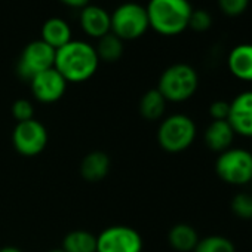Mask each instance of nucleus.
Instances as JSON below:
<instances>
[{"mask_svg": "<svg viewBox=\"0 0 252 252\" xmlns=\"http://www.w3.org/2000/svg\"><path fill=\"white\" fill-rule=\"evenodd\" d=\"M99 58L92 46L83 40H70L55 52L54 67L67 82L80 83L91 79L98 68Z\"/></svg>", "mask_w": 252, "mask_h": 252, "instance_id": "obj_1", "label": "nucleus"}, {"mask_svg": "<svg viewBox=\"0 0 252 252\" xmlns=\"http://www.w3.org/2000/svg\"><path fill=\"white\" fill-rule=\"evenodd\" d=\"M150 27L163 36H177L189 27L191 5L189 0H150L146 6Z\"/></svg>", "mask_w": 252, "mask_h": 252, "instance_id": "obj_2", "label": "nucleus"}, {"mask_svg": "<svg viewBox=\"0 0 252 252\" xmlns=\"http://www.w3.org/2000/svg\"><path fill=\"white\" fill-rule=\"evenodd\" d=\"M199 86L196 70L184 63L169 65L160 76L158 91L171 102H183L190 99Z\"/></svg>", "mask_w": 252, "mask_h": 252, "instance_id": "obj_3", "label": "nucleus"}, {"mask_svg": "<svg viewBox=\"0 0 252 252\" xmlns=\"http://www.w3.org/2000/svg\"><path fill=\"white\" fill-rule=\"evenodd\" d=\"M196 123L187 114L168 116L158 129V143L168 153L187 150L196 138Z\"/></svg>", "mask_w": 252, "mask_h": 252, "instance_id": "obj_4", "label": "nucleus"}, {"mask_svg": "<svg viewBox=\"0 0 252 252\" xmlns=\"http://www.w3.org/2000/svg\"><path fill=\"white\" fill-rule=\"evenodd\" d=\"M150 27L146 6L137 2L119 5L111 12V33L122 40H131L143 36Z\"/></svg>", "mask_w": 252, "mask_h": 252, "instance_id": "obj_5", "label": "nucleus"}, {"mask_svg": "<svg viewBox=\"0 0 252 252\" xmlns=\"http://www.w3.org/2000/svg\"><path fill=\"white\" fill-rule=\"evenodd\" d=\"M215 172L222 183L245 186L252 183V153L245 149H228L217 158Z\"/></svg>", "mask_w": 252, "mask_h": 252, "instance_id": "obj_6", "label": "nucleus"}, {"mask_svg": "<svg viewBox=\"0 0 252 252\" xmlns=\"http://www.w3.org/2000/svg\"><path fill=\"white\" fill-rule=\"evenodd\" d=\"M55 52L51 45L43 42L42 39L30 42L21 52L17 71L21 79L32 80L36 74L52 68L55 64Z\"/></svg>", "mask_w": 252, "mask_h": 252, "instance_id": "obj_7", "label": "nucleus"}, {"mask_svg": "<svg viewBox=\"0 0 252 252\" xmlns=\"http://www.w3.org/2000/svg\"><path fill=\"white\" fill-rule=\"evenodd\" d=\"M141 234L129 225H111L96 236V252H143Z\"/></svg>", "mask_w": 252, "mask_h": 252, "instance_id": "obj_8", "label": "nucleus"}, {"mask_svg": "<svg viewBox=\"0 0 252 252\" xmlns=\"http://www.w3.org/2000/svg\"><path fill=\"white\" fill-rule=\"evenodd\" d=\"M12 143L15 150L26 158H34L40 155L48 144V131L45 125L36 119L20 122L14 128Z\"/></svg>", "mask_w": 252, "mask_h": 252, "instance_id": "obj_9", "label": "nucleus"}, {"mask_svg": "<svg viewBox=\"0 0 252 252\" xmlns=\"http://www.w3.org/2000/svg\"><path fill=\"white\" fill-rule=\"evenodd\" d=\"M67 83L68 82L61 76V73L55 67L36 74L30 80L34 98L43 104H52L61 99L65 94Z\"/></svg>", "mask_w": 252, "mask_h": 252, "instance_id": "obj_10", "label": "nucleus"}, {"mask_svg": "<svg viewBox=\"0 0 252 252\" xmlns=\"http://www.w3.org/2000/svg\"><path fill=\"white\" fill-rule=\"evenodd\" d=\"M227 122L234 134L252 138V91L239 94L230 102V113Z\"/></svg>", "mask_w": 252, "mask_h": 252, "instance_id": "obj_11", "label": "nucleus"}, {"mask_svg": "<svg viewBox=\"0 0 252 252\" xmlns=\"http://www.w3.org/2000/svg\"><path fill=\"white\" fill-rule=\"evenodd\" d=\"M80 26L92 37H102L111 32V14L99 5H86L80 11Z\"/></svg>", "mask_w": 252, "mask_h": 252, "instance_id": "obj_12", "label": "nucleus"}, {"mask_svg": "<svg viewBox=\"0 0 252 252\" xmlns=\"http://www.w3.org/2000/svg\"><path fill=\"white\" fill-rule=\"evenodd\" d=\"M234 135L236 134L227 120H212L205 131L203 140L209 150L215 153H222L231 149Z\"/></svg>", "mask_w": 252, "mask_h": 252, "instance_id": "obj_13", "label": "nucleus"}, {"mask_svg": "<svg viewBox=\"0 0 252 252\" xmlns=\"http://www.w3.org/2000/svg\"><path fill=\"white\" fill-rule=\"evenodd\" d=\"M110 158L104 152H91L80 163V175L88 183L102 181L110 172Z\"/></svg>", "mask_w": 252, "mask_h": 252, "instance_id": "obj_14", "label": "nucleus"}, {"mask_svg": "<svg viewBox=\"0 0 252 252\" xmlns=\"http://www.w3.org/2000/svg\"><path fill=\"white\" fill-rule=\"evenodd\" d=\"M227 65L234 77L252 82V45L245 43L236 46L228 55Z\"/></svg>", "mask_w": 252, "mask_h": 252, "instance_id": "obj_15", "label": "nucleus"}, {"mask_svg": "<svg viewBox=\"0 0 252 252\" xmlns=\"http://www.w3.org/2000/svg\"><path fill=\"white\" fill-rule=\"evenodd\" d=\"M42 40L54 49H60L71 40V29L68 23L60 17L46 20L42 26Z\"/></svg>", "mask_w": 252, "mask_h": 252, "instance_id": "obj_16", "label": "nucleus"}, {"mask_svg": "<svg viewBox=\"0 0 252 252\" xmlns=\"http://www.w3.org/2000/svg\"><path fill=\"white\" fill-rule=\"evenodd\" d=\"M199 239L200 237L194 227L186 222L175 224L168 233V242L177 252H193Z\"/></svg>", "mask_w": 252, "mask_h": 252, "instance_id": "obj_17", "label": "nucleus"}, {"mask_svg": "<svg viewBox=\"0 0 252 252\" xmlns=\"http://www.w3.org/2000/svg\"><path fill=\"white\" fill-rule=\"evenodd\" d=\"M166 99L165 96L156 89H150L147 91L141 99H140V114L146 119V120H150V122H155V120H159L163 114H165V110H166Z\"/></svg>", "mask_w": 252, "mask_h": 252, "instance_id": "obj_18", "label": "nucleus"}, {"mask_svg": "<svg viewBox=\"0 0 252 252\" xmlns=\"http://www.w3.org/2000/svg\"><path fill=\"white\" fill-rule=\"evenodd\" d=\"M65 252H96V236L86 230H73L63 240Z\"/></svg>", "mask_w": 252, "mask_h": 252, "instance_id": "obj_19", "label": "nucleus"}, {"mask_svg": "<svg viewBox=\"0 0 252 252\" xmlns=\"http://www.w3.org/2000/svg\"><path fill=\"white\" fill-rule=\"evenodd\" d=\"M95 51L99 60L107 63H114L123 55V40L117 37L114 33L108 32L107 34L98 39Z\"/></svg>", "mask_w": 252, "mask_h": 252, "instance_id": "obj_20", "label": "nucleus"}, {"mask_svg": "<svg viewBox=\"0 0 252 252\" xmlns=\"http://www.w3.org/2000/svg\"><path fill=\"white\" fill-rule=\"evenodd\" d=\"M193 252H236V246L225 236L211 234L199 239Z\"/></svg>", "mask_w": 252, "mask_h": 252, "instance_id": "obj_21", "label": "nucleus"}, {"mask_svg": "<svg viewBox=\"0 0 252 252\" xmlns=\"http://www.w3.org/2000/svg\"><path fill=\"white\" fill-rule=\"evenodd\" d=\"M233 214L240 220H252V193H237L230 202Z\"/></svg>", "mask_w": 252, "mask_h": 252, "instance_id": "obj_22", "label": "nucleus"}, {"mask_svg": "<svg viewBox=\"0 0 252 252\" xmlns=\"http://www.w3.org/2000/svg\"><path fill=\"white\" fill-rule=\"evenodd\" d=\"M12 116L17 120V123L20 122H27L34 119V107L29 99H17L12 104Z\"/></svg>", "mask_w": 252, "mask_h": 252, "instance_id": "obj_23", "label": "nucleus"}, {"mask_svg": "<svg viewBox=\"0 0 252 252\" xmlns=\"http://www.w3.org/2000/svg\"><path fill=\"white\" fill-rule=\"evenodd\" d=\"M212 24V18L211 15L203 11V9H197V11H191L190 15V21H189V27L193 29L194 32H206Z\"/></svg>", "mask_w": 252, "mask_h": 252, "instance_id": "obj_24", "label": "nucleus"}, {"mask_svg": "<svg viewBox=\"0 0 252 252\" xmlns=\"http://www.w3.org/2000/svg\"><path fill=\"white\" fill-rule=\"evenodd\" d=\"M220 9L228 17H237L243 14L249 5V0H218Z\"/></svg>", "mask_w": 252, "mask_h": 252, "instance_id": "obj_25", "label": "nucleus"}, {"mask_svg": "<svg viewBox=\"0 0 252 252\" xmlns=\"http://www.w3.org/2000/svg\"><path fill=\"white\" fill-rule=\"evenodd\" d=\"M230 113V102L217 99L209 105V114L212 120H227Z\"/></svg>", "mask_w": 252, "mask_h": 252, "instance_id": "obj_26", "label": "nucleus"}, {"mask_svg": "<svg viewBox=\"0 0 252 252\" xmlns=\"http://www.w3.org/2000/svg\"><path fill=\"white\" fill-rule=\"evenodd\" d=\"M65 5H70V6H76V8H83L89 3V0H61Z\"/></svg>", "mask_w": 252, "mask_h": 252, "instance_id": "obj_27", "label": "nucleus"}, {"mask_svg": "<svg viewBox=\"0 0 252 252\" xmlns=\"http://www.w3.org/2000/svg\"><path fill=\"white\" fill-rule=\"evenodd\" d=\"M0 252H23L20 248H15V246H5L0 249Z\"/></svg>", "mask_w": 252, "mask_h": 252, "instance_id": "obj_28", "label": "nucleus"}, {"mask_svg": "<svg viewBox=\"0 0 252 252\" xmlns=\"http://www.w3.org/2000/svg\"><path fill=\"white\" fill-rule=\"evenodd\" d=\"M49 252H65V251L61 248V249H52V251H49Z\"/></svg>", "mask_w": 252, "mask_h": 252, "instance_id": "obj_29", "label": "nucleus"}, {"mask_svg": "<svg viewBox=\"0 0 252 252\" xmlns=\"http://www.w3.org/2000/svg\"><path fill=\"white\" fill-rule=\"evenodd\" d=\"M251 186H252V183H251Z\"/></svg>", "mask_w": 252, "mask_h": 252, "instance_id": "obj_30", "label": "nucleus"}]
</instances>
